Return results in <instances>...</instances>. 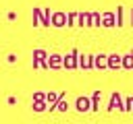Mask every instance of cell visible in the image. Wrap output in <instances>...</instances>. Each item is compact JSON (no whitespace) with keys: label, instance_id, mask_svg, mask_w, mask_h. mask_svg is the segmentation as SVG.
<instances>
[{"label":"cell","instance_id":"obj_3","mask_svg":"<svg viewBox=\"0 0 133 124\" xmlns=\"http://www.w3.org/2000/svg\"><path fill=\"white\" fill-rule=\"evenodd\" d=\"M33 56H35L33 66H42V64H44V56H46V52H44V50H35V52H33Z\"/></svg>","mask_w":133,"mask_h":124},{"label":"cell","instance_id":"obj_9","mask_svg":"<svg viewBox=\"0 0 133 124\" xmlns=\"http://www.w3.org/2000/svg\"><path fill=\"white\" fill-rule=\"evenodd\" d=\"M123 66H125V68H133V54L125 56V60H123Z\"/></svg>","mask_w":133,"mask_h":124},{"label":"cell","instance_id":"obj_1","mask_svg":"<svg viewBox=\"0 0 133 124\" xmlns=\"http://www.w3.org/2000/svg\"><path fill=\"white\" fill-rule=\"evenodd\" d=\"M75 105H77L79 112H89V110H91V103H89L87 97H77V103H75Z\"/></svg>","mask_w":133,"mask_h":124},{"label":"cell","instance_id":"obj_6","mask_svg":"<svg viewBox=\"0 0 133 124\" xmlns=\"http://www.w3.org/2000/svg\"><path fill=\"white\" fill-rule=\"evenodd\" d=\"M64 66H69V68H75V66H77V62H75V52L64 58Z\"/></svg>","mask_w":133,"mask_h":124},{"label":"cell","instance_id":"obj_7","mask_svg":"<svg viewBox=\"0 0 133 124\" xmlns=\"http://www.w3.org/2000/svg\"><path fill=\"white\" fill-rule=\"evenodd\" d=\"M114 25V14L112 12H106L104 14V27H112Z\"/></svg>","mask_w":133,"mask_h":124},{"label":"cell","instance_id":"obj_5","mask_svg":"<svg viewBox=\"0 0 133 124\" xmlns=\"http://www.w3.org/2000/svg\"><path fill=\"white\" fill-rule=\"evenodd\" d=\"M48 66L58 68V66H60V56H58V54H52V56H50V60H48Z\"/></svg>","mask_w":133,"mask_h":124},{"label":"cell","instance_id":"obj_12","mask_svg":"<svg viewBox=\"0 0 133 124\" xmlns=\"http://www.w3.org/2000/svg\"><path fill=\"white\" fill-rule=\"evenodd\" d=\"M66 107H69V103H66V101H58V103H56V110H60V112H64Z\"/></svg>","mask_w":133,"mask_h":124},{"label":"cell","instance_id":"obj_4","mask_svg":"<svg viewBox=\"0 0 133 124\" xmlns=\"http://www.w3.org/2000/svg\"><path fill=\"white\" fill-rule=\"evenodd\" d=\"M123 110V105H121V95L118 93H112V99H110V110Z\"/></svg>","mask_w":133,"mask_h":124},{"label":"cell","instance_id":"obj_8","mask_svg":"<svg viewBox=\"0 0 133 124\" xmlns=\"http://www.w3.org/2000/svg\"><path fill=\"white\" fill-rule=\"evenodd\" d=\"M100 97H102V93H100V91H96V93H94V97H91V110H98V101H100Z\"/></svg>","mask_w":133,"mask_h":124},{"label":"cell","instance_id":"obj_2","mask_svg":"<svg viewBox=\"0 0 133 124\" xmlns=\"http://www.w3.org/2000/svg\"><path fill=\"white\" fill-rule=\"evenodd\" d=\"M64 23H66V14H64V12H56V14L52 17V25H54V27H62Z\"/></svg>","mask_w":133,"mask_h":124},{"label":"cell","instance_id":"obj_10","mask_svg":"<svg viewBox=\"0 0 133 124\" xmlns=\"http://www.w3.org/2000/svg\"><path fill=\"white\" fill-rule=\"evenodd\" d=\"M108 66H112V68H114V66H121V58H118V56H110Z\"/></svg>","mask_w":133,"mask_h":124},{"label":"cell","instance_id":"obj_11","mask_svg":"<svg viewBox=\"0 0 133 124\" xmlns=\"http://www.w3.org/2000/svg\"><path fill=\"white\" fill-rule=\"evenodd\" d=\"M33 110H35V112H44V110H46V105H44L42 101H35V103H33Z\"/></svg>","mask_w":133,"mask_h":124}]
</instances>
